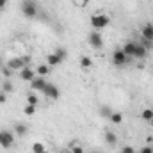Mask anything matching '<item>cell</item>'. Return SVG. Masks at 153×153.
Instances as JSON below:
<instances>
[{
  "label": "cell",
  "instance_id": "6da1fadb",
  "mask_svg": "<svg viewBox=\"0 0 153 153\" xmlns=\"http://www.w3.org/2000/svg\"><path fill=\"white\" fill-rule=\"evenodd\" d=\"M134 59L132 57H128L121 48H117V50H114L112 52V64L114 66H117V68H123V66H126L128 62H132Z\"/></svg>",
  "mask_w": 153,
  "mask_h": 153
},
{
  "label": "cell",
  "instance_id": "7a4b0ae2",
  "mask_svg": "<svg viewBox=\"0 0 153 153\" xmlns=\"http://www.w3.org/2000/svg\"><path fill=\"white\" fill-rule=\"evenodd\" d=\"M22 13L27 16V18H36L38 16V5L34 0H25L22 4Z\"/></svg>",
  "mask_w": 153,
  "mask_h": 153
},
{
  "label": "cell",
  "instance_id": "3957f363",
  "mask_svg": "<svg viewBox=\"0 0 153 153\" xmlns=\"http://www.w3.org/2000/svg\"><path fill=\"white\" fill-rule=\"evenodd\" d=\"M109 16L107 14H94L93 18H91V25H93V29L94 30H100V29H105L107 25H109Z\"/></svg>",
  "mask_w": 153,
  "mask_h": 153
},
{
  "label": "cell",
  "instance_id": "277c9868",
  "mask_svg": "<svg viewBox=\"0 0 153 153\" xmlns=\"http://www.w3.org/2000/svg\"><path fill=\"white\" fill-rule=\"evenodd\" d=\"M43 94H45L46 98H50V100H57V98L61 96V91H59V87H57L55 84L46 82V85H45V89H43Z\"/></svg>",
  "mask_w": 153,
  "mask_h": 153
},
{
  "label": "cell",
  "instance_id": "5b68a950",
  "mask_svg": "<svg viewBox=\"0 0 153 153\" xmlns=\"http://www.w3.org/2000/svg\"><path fill=\"white\" fill-rule=\"evenodd\" d=\"M13 144H14V135H13V132L0 130V146H2V148H11Z\"/></svg>",
  "mask_w": 153,
  "mask_h": 153
},
{
  "label": "cell",
  "instance_id": "8992f818",
  "mask_svg": "<svg viewBox=\"0 0 153 153\" xmlns=\"http://www.w3.org/2000/svg\"><path fill=\"white\" fill-rule=\"evenodd\" d=\"M87 41H89V45H91L93 48H96V50H100V48L103 46V39H102V34H100L98 30H93V32L87 36Z\"/></svg>",
  "mask_w": 153,
  "mask_h": 153
},
{
  "label": "cell",
  "instance_id": "52a82bcc",
  "mask_svg": "<svg viewBox=\"0 0 153 153\" xmlns=\"http://www.w3.org/2000/svg\"><path fill=\"white\" fill-rule=\"evenodd\" d=\"M18 75H20V78H22L23 82H32V80L38 76V75H36V70H32L30 66H25L23 70H20V71H18Z\"/></svg>",
  "mask_w": 153,
  "mask_h": 153
},
{
  "label": "cell",
  "instance_id": "ba28073f",
  "mask_svg": "<svg viewBox=\"0 0 153 153\" xmlns=\"http://www.w3.org/2000/svg\"><path fill=\"white\" fill-rule=\"evenodd\" d=\"M7 66H9L13 71H20V70H23V68H25V62H23V59H22V57H13V59H9V61H7Z\"/></svg>",
  "mask_w": 153,
  "mask_h": 153
},
{
  "label": "cell",
  "instance_id": "9c48e42d",
  "mask_svg": "<svg viewBox=\"0 0 153 153\" xmlns=\"http://www.w3.org/2000/svg\"><path fill=\"white\" fill-rule=\"evenodd\" d=\"M45 85H46V80H45V76H36V78L30 82V89H32V91H41V93H43Z\"/></svg>",
  "mask_w": 153,
  "mask_h": 153
},
{
  "label": "cell",
  "instance_id": "30bf717a",
  "mask_svg": "<svg viewBox=\"0 0 153 153\" xmlns=\"http://www.w3.org/2000/svg\"><path fill=\"white\" fill-rule=\"evenodd\" d=\"M141 38L153 41V23H144L141 29Z\"/></svg>",
  "mask_w": 153,
  "mask_h": 153
},
{
  "label": "cell",
  "instance_id": "8fae6325",
  "mask_svg": "<svg viewBox=\"0 0 153 153\" xmlns=\"http://www.w3.org/2000/svg\"><path fill=\"white\" fill-rule=\"evenodd\" d=\"M146 55H148V50L143 45L135 43V46H134V59H144Z\"/></svg>",
  "mask_w": 153,
  "mask_h": 153
},
{
  "label": "cell",
  "instance_id": "7c38bea8",
  "mask_svg": "<svg viewBox=\"0 0 153 153\" xmlns=\"http://www.w3.org/2000/svg\"><path fill=\"white\" fill-rule=\"evenodd\" d=\"M46 64H48L50 68H55V66L62 64V61H61V57L53 52V53H48V55H46Z\"/></svg>",
  "mask_w": 153,
  "mask_h": 153
},
{
  "label": "cell",
  "instance_id": "4fadbf2b",
  "mask_svg": "<svg viewBox=\"0 0 153 153\" xmlns=\"http://www.w3.org/2000/svg\"><path fill=\"white\" fill-rule=\"evenodd\" d=\"M27 132H29V128H27L25 123H16V125H14V134H16V135L23 137V135H27Z\"/></svg>",
  "mask_w": 153,
  "mask_h": 153
},
{
  "label": "cell",
  "instance_id": "5bb4252c",
  "mask_svg": "<svg viewBox=\"0 0 153 153\" xmlns=\"http://www.w3.org/2000/svg\"><path fill=\"white\" fill-rule=\"evenodd\" d=\"M50 66L48 64H39L38 68H36V75L38 76H46V75H50Z\"/></svg>",
  "mask_w": 153,
  "mask_h": 153
},
{
  "label": "cell",
  "instance_id": "9a60e30c",
  "mask_svg": "<svg viewBox=\"0 0 153 153\" xmlns=\"http://www.w3.org/2000/svg\"><path fill=\"white\" fill-rule=\"evenodd\" d=\"M134 46H135V43H134V41H128V43H125V46H123L121 50H123L128 57H132V59H134Z\"/></svg>",
  "mask_w": 153,
  "mask_h": 153
},
{
  "label": "cell",
  "instance_id": "2e32d148",
  "mask_svg": "<svg viewBox=\"0 0 153 153\" xmlns=\"http://www.w3.org/2000/svg\"><path fill=\"white\" fill-rule=\"evenodd\" d=\"M2 91H4V93H13V91H14V85H13V82H11L9 78L4 80V84H2Z\"/></svg>",
  "mask_w": 153,
  "mask_h": 153
},
{
  "label": "cell",
  "instance_id": "e0dca14e",
  "mask_svg": "<svg viewBox=\"0 0 153 153\" xmlns=\"http://www.w3.org/2000/svg\"><path fill=\"white\" fill-rule=\"evenodd\" d=\"M116 141H117L116 134L111 132V130H107V132H105V143H107V144H116Z\"/></svg>",
  "mask_w": 153,
  "mask_h": 153
},
{
  "label": "cell",
  "instance_id": "ac0fdd59",
  "mask_svg": "<svg viewBox=\"0 0 153 153\" xmlns=\"http://www.w3.org/2000/svg\"><path fill=\"white\" fill-rule=\"evenodd\" d=\"M32 153H46V146L43 143H34L32 144Z\"/></svg>",
  "mask_w": 153,
  "mask_h": 153
},
{
  "label": "cell",
  "instance_id": "d6986e66",
  "mask_svg": "<svg viewBox=\"0 0 153 153\" xmlns=\"http://www.w3.org/2000/svg\"><path fill=\"white\" fill-rule=\"evenodd\" d=\"M141 117H143L144 121H150V123H152L153 121V109H144L143 114H141Z\"/></svg>",
  "mask_w": 153,
  "mask_h": 153
},
{
  "label": "cell",
  "instance_id": "ffe728a7",
  "mask_svg": "<svg viewBox=\"0 0 153 153\" xmlns=\"http://www.w3.org/2000/svg\"><path fill=\"white\" fill-rule=\"evenodd\" d=\"M109 119H111V121H112L114 125H119V123L123 121V114H121V112H112Z\"/></svg>",
  "mask_w": 153,
  "mask_h": 153
},
{
  "label": "cell",
  "instance_id": "44dd1931",
  "mask_svg": "<svg viewBox=\"0 0 153 153\" xmlns=\"http://www.w3.org/2000/svg\"><path fill=\"white\" fill-rule=\"evenodd\" d=\"M27 102H29V105H36V107H38V103H39L38 96H36L34 93H29V94H27Z\"/></svg>",
  "mask_w": 153,
  "mask_h": 153
},
{
  "label": "cell",
  "instance_id": "7402d4cb",
  "mask_svg": "<svg viewBox=\"0 0 153 153\" xmlns=\"http://www.w3.org/2000/svg\"><path fill=\"white\" fill-rule=\"evenodd\" d=\"M80 66H82V68H85V70H87V68H91V66H93L91 57H82V59H80Z\"/></svg>",
  "mask_w": 153,
  "mask_h": 153
},
{
  "label": "cell",
  "instance_id": "603a6c76",
  "mask_svg": "<svg viewBox=\"0 0 153 153\" xmlns=\"http://www.w3.org/2000/svg\"><path fill=\"white\" fill-rule=\"evenodd\" d=\"M23 112H25V116H34L36 114V105H25Z\"/></svg>",
  "mask_w": 153,
  "mask_h": 153
},
{
  "label": "cell",
  "instance_id": "cb8c5ba5",
  "mask_svg": "<svg viewBox=\"0 0 153 153\" xmlns=\"http://www.w3.org/2000/svg\"><path fill=\"white\" fill-rule=\"evenodd\" d=\"M55 53L61 57V61H62V62H64V61H66V57H68V52H66V48H57V50H55Z\"/></svg>",
  "mask_w": 153,
  "mask_h": 153
},
{
  "label": "cell",
  "instance_id": "d4e9b609",
  "mask_svg": "<svg viewBox=\"0 0 153 153\" xmlns=\"http://www.w3.org/2000/svg\"><path fill=\"white\" fill-rule=\"evenodd\" d=\"M139 45H143L148 52L153 48V41H150V39H144V38H141V43H139Z\"/></svg>",
  "mask_w": 153,
  "mask_h": 153
},
{
  "label": "cell",
  "instance_id": "484cf974",
  "mask_svg": "<svg viewBox=\"0 0 153 153\" xmlns=\"http://www.w3.org/2000/svg\"><path fill=\"white\" fill-rule=\"evenodd\" d=\"M70 153H84V148H82L80 144H76V143H73V144L70 146Z\"/></svg>",
  "mask_w": 153,
  "mask_h": 153
},
{
  "label": "cell",
  "instance_id": "4316f807",
  "mask_svg": "<svg viewBox=\"0 0 153 153\" xmlns=\"http://www.w3.org/2000/svg\"><path fill=\"white\" fill-rule=\"evenodd\" d=\"M100 112H102V116H103V117H107V119H109V117H111V114H112V111H111V107H109V105H103Z\"/></svg>",
  "mask_w": 153,
  "mask_h": 153
},
{
  "label": "cell",
  "instance_id": "83f0119b",
  "mask_svg": "<svg viewBox=\"0 0 153 153\" xmlns=\"http://www.w3.org/2000/svg\"><path fill=\"white\" fill-rule=\"evenodd\" d=\"M13 73H14V71H13V70H11V68H9L7 64H5V66L2 68V75L5 76V78H9V76H13Z\"/></svg>",
  "mask_w": 153,
  "mask_h": 153
},
{
  "label": "cell",
  "instance_id": "f1b7e54d",
  "mask_svg": "<svg viewBox=\"0 0 153 153\" xmlns=\"http://www.w3.org/2000/svg\"><path fill=\"white\" fill-rule=\"evenodd\" d=\"M121 153H135V148L126 144V146H123V148H121Z\"/></svg>",
  "mask_w": 153,
  "mask_h": 153
},
{
  "label": "cell",
  "instance_id": "f546056e",
  "mask_svg": "<svg viewBox=\"0 0 153 153\" xmlns=\"http://www.w3.org/2000/svg\"><path fill=\"white\" fill-rule=\"evenodd\" d=\"M139 153H153V146L146 144V146H143V148H141V152H139Z\"/></svg>",
  "mask_w": 153,
  "mask_h": 153
},
{
  "label": "cell",
  "instance_id": "4dcf8cb0",
  "mask_svg": "<svg viewBox=\"0 0 153 153\" xmlns=\"http://www.w3.org/2000/svg\"><path fill=\"white\" fill-rule=\"evenodd\" d=\"M5 102H7V93L0 91V103H5Z\"/></svg>",
  "mask_w": 153,
  "mask_h": 153
},
{
  "label": "cell",
  "instance_id": "1f68e13d",
  "mask_svg": "<svg viewBox=\"0 0 153 153\" xmlns=\"http://www.w3.org/2000/svg\"><path fill=\"white\" fill-rule=\"evenodd\" d=\"M22 59H23V62H25V66H29V64H30V61H32V57H30V55H23Z\"/></svg>",
  "mask_w": 153,
  "mask_h": 153
},
{
  "label": "cell",
  "instance_id": "d6a6232c",
  "mask_svg": "<svg viewBox=\"0 0 153 153\" xmlns=\"http://www.w3.org/2000/svg\"><path fill=\"white\" fill-rule=\"evenodd\" d=\"M7 2H9V0H0V9H5V5H7Z\"/></svg>",
  "mask_w": 153,
  "mask_h": 153
},
{
  "label": "cell",
  "instance_id": "836d02e7",
  "mask_svg": "<svg viewBox=\"0 0 153 153\" xmlns=\"http://www.w3.org/2000/svg\"><path fill=\"white\" fill-rule=\"evenodd\" d=\"M78 2H80V4H82V5H85V4H89V2H91V0H78Z\"/></svg>",
  "mask_w": 153,
  "mask_h": 153
},
{
  "label": "cell",
  "instance_id": "e575fe53",
  "mask_svg": "<svg viewBox=\"0 0 153 153\" xmlns=\"http://www.w3.org/2000/svg\"><path fill=\"white\" fill-rule=\"evenodd\" d=\"M59 153H70V150H62V152H59Z\"/></svg>",
  "mask_w": 153,
  "mask_h": 153
},
{
  "label": "cell",
  "instance_id": "d590c367",
  "mask_svg": "<svg viewBox=\"0 0 153 153\" xmlns=\"http://www.w3.org/2000/svg\"><path fill=\"white\" fill-rule=\"evenodd\" d=\"M91 153H102V152H96V150H94V152H91Z\"/></svg>",
  "mask_w": 153,
  "mask_h": 153
},
{
  "label": "cell",
  "instance_id": "8d00e7d4",
  "mask_svg": "<svg viewBox=\"0 0 153 153\" xmlns=\"http://www.w3.org/2000/svg\"><path fill=\"white\" fill-rule=\"evenodd\" d=\"M0 11H2V9H0Z\"/></svg>",
  "mask_w": 153,
  "mask_h": 153
},
{
  "label": "cell",
  "instance_id": "74e56055",
  "mask_svg": "<svg viewBox=\"0 0 153 153\" xmlns=\"http://www.w3.org/2000/svg\"><path fill=\"white\" fill-rule=\"evenodd\" d=\"M152 123H153V121H152Z\"/></svg>",
  "mask_w": 153,
  "mask_h": 153
}]
</instances>
